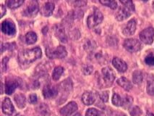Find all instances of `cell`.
<instances>
[{
	"mask_svg": "<svg viewBox=\"0 0 154 116\" xmlns=\"http://www.w3.org/2000/svg\"><path fill=\"white\" fill-rule=\"evenodd\" d=\"M42 52L40 48L36 47L31 49H26L19 54V61L21 64H30L42 57Z\"/></svg>",
	"mask_w": 154,
	"mask_h": 116,
	"instance_id": "cell-1",
	"label": "cell"
},
{
	"mask_svg": "<svg viewBox=\"0 0 154 116\" xmlns=\"http://www.w3.org/2000/svg\"><path fill=\"white\" fill-rule=\"evenodd\" d=\"M46 54L50 59H62L67 56V52L64 46H59L56 48H47Z\"/></svg>",
	"mask_w": 154,
	"mask_h": 116,
	"instance_id": "cell-2",
	"label": "cell"
},
{
	"mask_svg": "<svg viewBox=\"0 0 154 116\" xmlns=\"http://www.w3.org/2000/svg\"><path fill=\"white\" fill-rule=\"evenodd\" d=\"M103 19V16L98 10H95L94 13L88 17L87 23L90 28L96 27L102 22Z\"/></svg>",
	"mask_w": 154,
	"mask_h": 116,
	"instance_id": "cell-3",
	"label": "cell"
},
{
	"mask_svg": "<svg viewBox=\"0 0 154 116\" xmlns=\"http://www.w3.org/2000/svg\"><path fill=\"white\" fill-rule=\"evenodd\" d=\"M39 8L37 0H31L28 5H27L26 8L23 11V15L28 17H33L37 15L38 12Z\"/></svg>",
	"mask_w": 154,
	"mask_h": 116,
	"instance_id": "cell-4",
	"label": "cell"
},
{
	"mask_svg": "<svg viewBox=\"0 0 154 116\" xmlns=\"http://www.w3.org/2000/svg\"><path fill=\"white\" fill-rule=\"evenodd\" d=\"M124 47L130 52H136L140 50L142 48L141 43L135 39H126L124 42Z\"/></svg>",
	"mask_w": 154,
	"mask_h": 116,
	"instance_id": "cell-5",
	"label": "cell"
},
{
	"mask_svg": "<svg viewBox=\"0 0 154 116\" xmlns=\"http://www.w3.org/2000/svg\"><path fill=\"white\" fill-rule=\"evenodd\" d=\"M140 39L146 44H151L154 39V28H147L140 33Z\"/></svg>",
	"mask_w": 154,
	"mask_h": 116,
	"instance_id": "cell-6",
	"label": "cell"
},
{
	"mask_svg": "<svg viewBox=\"0 0 154 116\" xmlns=\"http://www.w3.org/2000/svg\"><path fill=\"white\" fill-rule=\"evenodd\" d=\"M2 31L4 33L9 36H13L16 33L15 23L10 20H5L2 23Z\"/></svg>",
	"mask_w": 154,
	"mask_h": 116,
	"instance_id": "cell-7",
	"label": "cell"
},
{
	"mask_svg": "<svg viewBox=\"0 0 154 116\" xmlns=\"http://www.w3.org/2000/svg\"><path fill=\"white\" fill-rule=\"evenodd\" d=\"M102 75H103V80L107 84H112L113 81L115 79V74L113 70L109 67H104L102 69Z\"/></svg>",
	"mask_w": 154,
	"mask_h": 116,
	"instance_id": "cell-8",
	"label": "cell"
},
{
	"mask_svg": "<svg viewBox=\"0 0 154 116\" xmlns=\"http://www.w3.org/2000/svg\"><path fill=\"white\" fill-rule=\"evenodd\" d=\"M78 110V105L75 102H71L60 110L61 115L63 116H70Z\"/></svg>",
	"mask_w": 154,
	"mask_h": 116,
	"instance_id": "cell-9",
	"label": "cell"
},
{
	"mask_svg": "<svg viewBox=\"0 0 154 116\" xmlns=\"http://www.w3.org/2000/svg\"><path fill=\"white\" fill-rule=\"evenodd\" d=\"M58 94V89L55 86L46 85L43 89V95L46 99H51L55 97Z\"/></svg>",
	"mask_w": 154,
	"mask_h": 116,
	"instance_id": "cell-10",
	"label": "cell"
},
{
	"mask_svg": "<svg viewBox=\"0 0 154 116\" xmlns=\"http://www.w3.org/2000/svg\"><path fill=\"white\" fill-rule=\"evenodd\" d=\"M2 108L3 112L8 115H12L14 111H15L13 105H12L11 100L9 98H5L4 99Z\"/></svg>",
	"mask_w": 154,
	"mask_h": 116,
	"instance_id": "cell-11",
	"label": "cell"
},
{
	"mask_svg": "<svg viewBox=\"0 0 154 116\" xmlns=\"http://www.w3.org/2000/svg\"><path fill=\"white\" fill-rule=\"evenodd\" d=\"M136 30V22L134 19L130 20L129 22L127 23L125 27L123 29V34L126 36H130L133 35L135 33Z\"/></svg>",
	"mask_w": 154,
	"mask_h": 116,
	"instance_id": "cell-12",
	"label": "cell"
},
{
	"mask_svg": "<svg viewBox=\"0 0 154 116\" xmlns=\"http://www.w3.org/2000/svg\"><path fill=\"white\" fill-rule=\"evenodd\" d=\"M55 36L57 39H60V41L62 43H66L67 42V37L66 35L65 30L62 25H57L55 27Z\"/></svg>",
	"mask_w": 154,
	"mask_h": 116,
	"instance_id": "cell-13",
	"label": "cell"
},
{
	"mask_svg": "<svg viewBox=\"0 0 154 116\" xmlns=\"http://www.w3.org/2000/svg\"><path fill=\"white\" fill-rule=\"evenodd\" d=\"M112 64L119 72L124 73L128 70V65H127L126 62L118 58H114L113 59Z\"/></svg>",
	"mask_w": 154,
	"mask_h": 116,
	"instance_id": "cell-14",
	"label": "cell"
},
{
	"mask_svg": "<svg viewBox=\"0 0 154 116\" xmlns=\"http://www.w3.org/2000/svg\"><path fill=\"white\" fill-rule=\"evenodd\" d=\"M82 101L86 105H93L96 101V95L92 92H85L82 96Z\"/></svg>",
	"mask_w": 154,
	"mask_h": 116,
	"instance_id": "cell-15",
	"label": "cell"
},
{
	"mask_svg": "<svg viewBox=\"0 0 154 116\" xmlns=\"http://www.w3.org/2000/svg\"><path fill=\"white\" fill-rule=\"evenodd\" d=\"M18 85V82L15 80H8L5 83V93L8 95H10L15 92Z\"/></svg>",
	"mask_w": 154,
	"mask_h": 116,
	"instance_id": "cell-16",
	"label": "cell"
},
{
	"mask_svg": "<svg viewBox=\"0 0 154 116\" xmlns=\"http://www.w3.org/2000/svg\"><path fill=\"white\" fill-rule=\"evenodd\" d=\"M129 10H128V8H121L116 14V19L119 21H122L128 18L131 15Z\"/></svg>",
	"mask_w": 154,
	"mask_h": 116,
	"instance_id": "cell-17",
	"label": "cell"
},
{
	"mask_svg": "<svg viewBox=\"0 0 154 116\" xmlns=\"http://www.w3.org/2000/svg\"><path fill=\"white\" fill-rule=\"evenodd\" d=\"M54 10V5L52 2H47L43 6L42 9V13L43 15L46 17H49L52 15Z\"/></svg>",
	"mask_w": 154,
	"mask_h": 116,
	"instance_id": "cell-18",
	"label": "cell"
},
{
	"mask_svg": "<svg viewBox=\"0 0 154 116\" xmlns=\"http://www.w3.org/2000/svg\"><path fill=\"white\" fill-rule=\"evenodd\" d=\"M117 83L119 84L122 88H123L126 91H130V89H132V83L128 78L125 77H121L120 78L117 80Z\"/></svg>",
	"mask_w": 154,
	"mask_h": 116,
	"instance_id": "cell-19",
	"label": "cell"
},
{
	"mask_svg": "<svg viewBox=\"0 0 154 116\" xmlns=\"http://www.w3.org/2000/svg\"><path fill=\"white\" fill-rule=\"evenodd\" d=\"M25 0H5L6 5L10 9H16L23 4Z\"/></svg>",
	"mask_w": 154,
	"mask_h": 116,
	"instance_id": "cell-20",
	"label": "cell"
},
{
	"mask_svg": "<svg viewBox=\"0 0 154 116\" xmlns=\"http://www.w3.org/2000/svg\"><path fill=\"white\" fill-rule=\"evenodd\" d=\"M147 92L149 95L154 96V76L150 75L148 78L147 83Z\"/></svg>",
	"mask_w": 154,
	"mask_h": 116,
	"instance_id": "cell-21",
	"label": "cell"
},
{
	"mask_svg": "<svg viewBox=\"0 0 154 116\" xmlns=\"http://www.w3.org/2000/svg\"><path fill=\"white\" fill-rule=\"evenodd\" d=\"M15 101L17 104V107L19 108H23L26 106V99L23 94H17L15 97Z\"/></svg>",
	"mask_w": 154,
	"mask_h": 116,
	"instance_id": "cell-22",
	"label": "cell"
},
{
	"mask_svg": "<svg viewBox=\"0 0 154 116\" xmlns=\"http://www.w3.org/2000/svg\"><path fill=\"white\" fill-rule=\"evenodd\" d=\"M37 111L39 114H41V115L43 116L50 115V110H49V107H48L46 104H44V103L41 104L38 107Z\"/></svg>",
	"mask_w": 154,
	"mask_h": 116,
	"instance_id": "cell-23",
	"label": "cell"
},
{
	"mask_svg": "<svg viewBox=\"0 0 154 116\" xmlns=\"http://www.w3.org/2000/svg\"><path fill=\"white\" fill-rule=\"evenodd\" d=\"M143 73L140 71H135L132 74V81L135 84H140L143 81Z\"/></svg>",
	"mask_w": 154,
	"mask_h": 116,
	"instance_id": "cell-24",
	"label": "cell"
},
{
	"mask_svg": "<svg viewBox=\"0 0 154 116\" xmlns=\"http://www.w3.org/2000/svg\"><path fill=\"white\" fill-rule=\"evenodd\" d=\"M37 35L33 31L28 32L26 35V42L28 44H33L36 42Z\"/></svg>",
	"mask_w": 154,
	"mask_h": 116,
	"instance_id": "cell-25",
	"label": "cell"
},
{
	"mask_svg": "<svg viewBox=\"0 0 154 116\" xmlns=\"http://www.w3.org/2000/svg\"><path fill=\"white\" fill-rule=\"evenodd\" d=\"M63 72L64 68L62 67H61V66H58V67H55L52 73L53 79L55 80V81H57V80L60 79V78L62 76V74H63Z\"/></svg>",
	"mask_w": 154,
	"mask_h": 116,
	"instance_id": "cell-26",
	"label": "cell"
},
{
	"mask_svg": "<svg viewBox=\"0 0 154 116\" xmlns=\"http://www.w3.org/2000/svg\"><path fill=\"white\" fill-rule=\"evenodd\" d=\"M99 2L101 4L109 7L112 10H115L117 8V3L115 0H99Z\"/></svg>",
	"mask_w": 154,
	"mask_h": 116,
	"instance_id": "cell-27",
	"label": "cell"
},
{
	"mask_svg": "<svg viewBox=\"0 0 154 116\" xmlns=\"http://www.w3.org/2000/svg\"><path fill=\"white\" fill-rule=\"evenodd\" d=\"M61 89L62 90L64 91H67V92H69V91L72 90V81L70 79H67L65 81L62 82L60 85Z\"/></svg>",
	"mask_w": 154,
	"mask_h": 116,
	"instance_id": "cell-28",
	"label": "cell"
},
{
	"mask_svg": "<svg viewBox=\"0 0 154 116\" xmlns=\"http://www.w3.org/2000/svg\"><path fill=\"white\" fill-rule=\"evenodd\" d=\"M112 103L114 104V105L117 107L122 106L123 99H122L120 96L118 95L117 94H114L112 97Z\"/></svg>",
	"mask_w": 154,
	"mask_h": 116,
	"instance_id": "cell-29",
	"label": "cell"
},
{
	"mask_svg": "<svg viewBox=\"0 0 154 116\" xmlns=\"http://www.w3.org/2000/svg\"><path fill=\"white\" fill-rule=\"evenodd\" d=\"M68 2L72 3L76 8H80L87 5V0H67Z\"/></svg>",
	"mask_w": 154,
	"mask_h": 116,
	"instance_id": "cell-30",
	"label": "cell"
},
{
	"mask_svg": "<svg viewBox=\"0 0 154 116\" xmlns=\"http://www.w3.org/2000/svg\"><path fill=\"white\" fill-rule=\"evenodd\" d=\"M122 4H123L125 6V8H128V10L134 11L135 10V7H134L132 0H120Z\"/></svg>",
	"mask_w": 154,
	"mask_h": 116,
	"instance_id": "cell-31",
	"label": "cell"
},
{
	"mask_svg": "<svg viewBox=\"0 0 154 116\" xmlns=\"http://www.w3.org/2000/svg\"><path fill=\"white\" fill-rule=\"evenodd\" d=\"M132 102H133L132 98L131 97H130V96H126L124 99V100H123L122 106L124 107L125 108H129L132 105Z\"/></svg>",
	"mask_w": 154,
	"mask_h": 116,
	"instance_id": "cell-32",
	"label": "cell"
},
{
	"mask_svg": "<svg viewBox=\"0 0 154 116\" xmlns=\"http://www.w3.org/2000/svg\"><path fill=\"white\" fill-rule=\"evenodd\" d=\"M84 48L88 51H92L96 48V44L94 42H91V41L88 40L87 41L85 44L84 45Z\"/></svg>",
	"mask_w": 154,
	"mask_h": 116,
	"instance_id": "cell-33",
	"label": "cell"
},
{
	"mask_svg": "<svg viewBox=\"0 0 154 116\" xmlns=\"http://www.w3.org/2000/svg\"><path fill=\"white\" fill-rule=\"evenodd\" d=\"M130 115L132 116H140L142 115V111H141V110L138 107H134L130 110Z\"/></svg>",
	"mask_w": 154,
	"mask_h": 116,
	"instance_id": "cell-34",
	"label": "cell"
},
{
	"mask_svg": "<svg viewBox=\"0 0 154 116\" xmlns=\"http://www.w3.org/2000/svg\"><path fill=\"white\" fill-rule=\"evenodd\" d=\"M85 116H99V112L94 108H90L87 110Z\"/></svg>",
	"mask_w": 154,
	"mask_h": 116,
	"instance_id": "cell-35",
	"label": "cell"
},
{
	"mask_svg": "<svg viewBox=\"0 0 154 116\" xmlns=\"http://www.w3.org/2000/svg\"><path fill=\"white\" fill-rule=\"evenodd\" d=\"M145 62L147 65L150 66H154V56L153 55H149L145 59Z\"/></svg>",
	"mask_w": 154,
	"mask_h": 116,
	"instance_id": "cell-36",
	"label": "cell"
},
{
	"mask_svg": "<svg viewBox=\"0 0 154 116\" xmlns=\"http://www.w3.org/2000/svg\"><path fill=\"white\" fill-rule=\"evenodd\" d=\"M99 97L102 101L106 102L109 99V94L107 92H103L99 93Z\"/></svg>",
	"mask_w": 154,
	"mask_h": 116,
	"instance_id": "cell-37",
	"label": "cell"
},
{
	"mask_svg": "<svg viewBox=\"0 0 154 116\" xmlns=\"http://www.w3.org/2000/svg\"><path fill=\"white\" fill-rule=\"evenodd\" d=\"M92 71H93V67L91 65H86L83 66V71L85 74H86V75L91 74V73H92Z\"/></svg>",
	"mask_w": 154,
	"mask_h": 116,
	"instance_id": "cell-38",
	"label": "cell"
},
{
	"mask_svg": "<svg viewBox=\"0 0 154 116\" xmlns=\"http://www.w3.org/2000/svg\"><path fill=\"white\" fill-rule=\"evenodd\" d=\"M29 102L31 104H35L37 102V95L35 94H30L29 97Z\"/></svg>",
	"mask_w": 154,
	"mask_h": 116,
	"instance_id": "cell-39",
	"label": "cell"
},
{
	"mask_svg": "<svg viewBox=\"0 0 154 116\" xmlns=\"http://www.w3.org/2000/svg\"><path fill=\"white\" fill-rule=\"evenodd\" d=\"M12 44H3L2 46V52H3L5 49H12Z\"/></svg>",
	"mask_w": 154,
	"mask_h": 116,
	"instance_id": "cell-40",
	"label": "cell"
},
{
	"mask_svg": "<svg viewBox=\"0 0 154 116\" xmlns=\"http://www.w3.org/2000/svg\"><path fill=\"white\" fill-rule=\"evenodd\" d=\"M6 14V8L3 5H1V17H2Z\"/></svg>",
	"mask_w": 154,
	"mask_h": 116,
	"instance_id": "cell-41",
	"label": "cell"
},
{
	"mask_svg": "<svg viewBox=\"0 0 154 116\" xmlns=\"http://www.w3.org/2000/svg\"><path fill=\"white\" fill-rule=\"evenodd\" d=\"M147 116H154V115L153 113H151V112H148L147 113Z\"/></svg>",
	"mask_w": 154,
	"mask_h": 116,
	"instance_id": "cell-42",
	"label": "cell"
},
{
	"mask_svg": "<svg viewBox=\"0 0 154 116\" xmlns=\"http://www.w3.org/2000/svg\"><path fill=\"white\" fill-rule=\"evenodd\" d=\"M73 116H81V115H80V113H76V114H75Z\"/></svg>",
	"mask_w": 154,
	"mask_h": 116,
	"instance_id": "cell-43",
	"label": "cell"
},
{
	"mask_svg": "<svg viewBox=\"0 0 154 116\" xmlns=\"http://www.w3.org/2000/svg\"><path fill=\"white\" fill-rule=\"evenodd\" d=\"M15 116H23V115H21V114H17Z\"/></svg>",
	"mask_w": 154,
	"mask_h": 116,
	"instance_id": "cell-44",
	"label": "cell"
},
{
	"mask_svg": "<svg viewBox=\"0 0 154 116\" xmlns=\"http://www.w3.org/2000/svg\"><path fill=\"white\" fill-rule=\"evenodd\" d=\"M143 2H148V0H142Z\"/></svg>",
	"mask_w": 154,
	"mask_h": 116,
	"instance_id": "cell-45",
	"label": "cell"
},
{
	"mask_svg": "<svg viewBox=\"0 0 154 116\" xmlns=\"http://www.w3.org/2000/svg\"><path fill=\"white\" fill-rule=\"evenodd\" d=\"M120 116H126V115H120Z\"/></svg>",
	"mask_w": 154,
	"mask_h": 116,
	"instance_id": "cell-46",
	"label": "cell"
}]
</instances>
